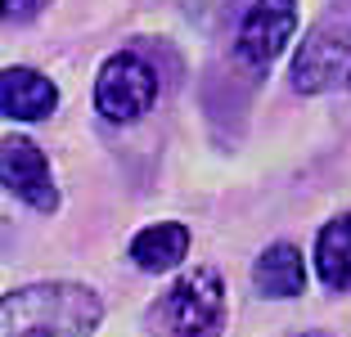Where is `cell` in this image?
<instances>
[{
	"instance_id": "6da1fadb",
	"label": "cell",
	"mask_w": 351,
	"mask_h": 337,
	"mask_svg": "<svg viewBox=\"0 0 351 337\" xmlns=\"http://www.w3.org/2000/svg\"><path fill=\"white\" fill-rule=\"evenodd\" d=\"M99 319V292L73 279H45L0 297V337H90Z\"/></svg>"
},
{
	"instance_id": "7a4b0ae2",
	"label": "cell",
	"mask_w": 351,
	"mask_h": 337,
	"mask_svg": "<svg viewBox=\"0 0 351 337\" xmlns=\"http://www.w3.org/2000/svg\"><path fill=\"white\" fill-rule=\"evenodd\" d=\"M347 72H351V0H333L302 36V50L293 59V86L302 95H320Z\"/></svg>"
},
{
	"instance_id": "3957f363",
	"label": "cell",
	"mask_w": 351,
	"mask_h": 337,
	"mask_svg": "<svg viewBox=\"0 0 351 337\" xmlns=\"http://www.w3.org/2000/svg\"><path fill=\"white\" fill-rule=\"evenodd\" d=\"M154 315L167 337H217L226 319V284L217 270H194L167 288Z\"/></svg>"
},
{
	"instance_id": "277c9868",
	"label": "cell",
	"mask_w": 351,
	"mask_h": 337,
	"mask_svg": "<svg viewBox=\"0 0 351 337\" xmlns=\"http://www.w3.org/2000/svg\"><path fill=\"white\" fill-rule=\"evenodd\" d=\"M158 99V77L140 54H108L95 77V108L104 122H135L145 117Z\"/></svg>"
},
{
	"instance_id": "5b68a950",
	"label": "cell",
	"mask_w": 351,
	"mask_h": 337,
	"mask_svg": "<svg viewBox=\"0 0 351 337\" xmlns=\"http://www.w3.org/2000/svg\"><path fill=\"white\" fill-rule=\"evenodd\" d=\"M0 184L14 198L32 207V212H59V189H54V171L50 158L27 140V135H10L0 140Z\"/></svg>"
},
{
	"instance_id": "8992f818",
	"label": "cell",
	"mask_w": 351,
	"mask_h": 337,
	"mask_svg": "<svg viewBox=\"0 0 351 337\" xmlns=\"http://www.w3.org/2000/svg\"><path fill=\"white\" fill-rule=\"evenodd\" d=\"M293 32H298V0H252L234 50L248 68H270L293 41Z\"/></svg>"
},
{
	"instance_id": "52a82bcc",
	"label": "cell",
	"mask_w": 351,
	"mask_h": 337,
	"mask_svg": "<svg viewBox=\"0 0 351 337\" xmlns=\"http://www.w3.org/2000/svg\"><path fill=\"white\" fill-rule=\"evenodd\" d=\"M59 108V86L36 68H5L0 72V117L14 122H41Z\"/></svg>"
},
{
	"instance_id": "ba28073f",
	"label": "cell",
	"mask_w": 351,
	"mask_h": 337,
	"mask_svg": "<svg viewBox=\"0 0 351 337\" xmlns=\"http://www.w3.org/2000/svg\"><path fill=\"white\" fill-rule=\"evenodd\" d=\"M189 243H194L189 225L158 221V225H145V229L131 238V261L145 270V275H167V270H176L189 256Z\"/></svg>"
},
{
	"instance_id": "9c48e42d",
	"label": "cell",
	"mask_w": 351,
	"mask_h": 337,
	"mask_svg": "<svg viewBox=\"0 0 351 337\" xmlns=\"http://www.w3.org/2000/svg\"><path fill=\"white\" fill-rule=\"evenodd\" d=\"M252 284L270 301H289V297L306 292V261L293 243H270L266 252L252 261Z\"/></svg>"
},
{
	"instance_id": "30bf717a",
	"label": "cell",
	"mask_w": 351,
	"mask_h": 337,
	"mask_svg": "<svg viewBox=\"0 0 351 337\" xmlns=\"http://www.w3.org/2000/svg\"><path fill=\"white\" fill-rule=\"evenodd\" d=\"M315 270H320L324 288L351 292V212L320 229V238H315Z\"/></svg>"
},
{
	"instance_id": "8fae6325",
	"label": "cell",
	"mask_w": 351,
	"mask_h": 337,
	"mask_svg": "<svg viewBox=\"0 0 351 337\" xmlns=\"http://www.w3.org/2000/svg\"><path fill=\"white\" fill-rule=\"evenodd\" d=\"M50 0H0V23H32L41 18Z\"/></svg>"
},
{
	"instance_id": "7c38bea8",
	"label": "cell",
	"mask_w": 351,
	"mask_h": 337,
	"mask_svg": "<svg viewBox=\"0 0 351 337\" xmlns=\"http://www.w3.org/2000/svg\"><path fill=\"white\" fill-rule=\"evenodd\" d=\"M306 337H329V333H306Z\"/></svg>"
},
{
	"instance_id": "4fadbf2b",
	"label": "cell",
	"mask_w": 351,
	"mask_h": 337,
	"mask_svg": "<svg viewBox=\"0 0 351 337\" xmlns=\"http://www.w3.org/2000/svg\"><path fill=\"white\" fill-rule=\"evenodd\" d=\"M347 86H351V72H347Z\"/></svg>"
}]
</instances>
